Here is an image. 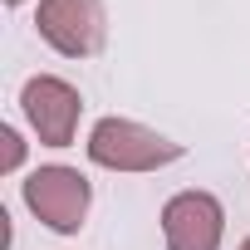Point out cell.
Masks as SVG:
<instances>
[{"mask_svg":"<svg viewBox=\"0 0 250 250\" xmlns=\"http://www.w3.org/2000/svg\"><path fill=\"white\" fill-rule=\"evenodd\" d=\"M0 143H5L0 172H20V162H25V143H20V133H15V128H0Z\"/></svg>","mask_w":250,"mask_h":250,"instance_id":"6","label":"cell"},{"mask_svg":"<svg viewBox=\"0 0 250 250\" xmlns=\"http://www.w3.org/2000/svg\"><path fill=\"white\" fill-rule=\"evenodd\" d=\"M20 108H25V123L35 128V138L44 147H69L74 133H79V113H83V98L69 79L59 74H35L25 79L20 88Z\"/></svg>","mask_w":250,"mask_h":250,"instance_id":"4","label":"cell"},{"mask_svg":"<svg viewBox=\"0 0 250 250\" xmlns=\"http://www.w3.org/2000/svg\"><path fill=\"white\" fill-rule=\"evenodd\" d=\"M83 152L103 172H157V167L182 157V143L143 128V123H133V118H98L88 128Z\"/></svg>","mask_w":250,"mask_h":250,"instance_id":"1","label":"cell"},{"mask_svg":"<svg viewBox=\"0 0 250 250\" xmlns=\"http://www.w3.org/2000/svg\"><path fill=\"white\" fill-rule=\"evenodd\" d=\"M240 250H250V235H245V240H240Z\"/></svg>","mask_w":250,"mask_h":250,"instance_id":"8","label":"cell"},{"mask_svg":"<svg viewBox=\"0 0 250 250\" xmlns=\"http://www.w3.org/2000/svg\"><path fill=\"white\" fill-rule=\"evenodd\" d=\"M25 206L35 211L40 226L59 230V235H74L88 216V201H93V187L79 167H64V162H49V167H35L25 177Z\"/></svg>","mask_w":250,"mask_h":250,"instance_id":"2","label":"cell"},{"mask_svg":"<svg viewBox=\"0 0 250 250\" xmlns=\"http://www.w3.org/2000/svg\"><path fill=\"white\" fill-rule=\"evenodd\" d=\"M226 206L211 191H177L162 206V240L167 250H221Z\"/></svg>","mask_w":250,"mask_h":250,"instance_id":"5","label":"cell"},{"mask_svg":"<svg viewBox=\"0 0 250 250\" xmlns=\"http://www.w3.org/2000/svg\"><path fill=\"white\" fill-rule=\"evenodd\" d=\"M40 40L64 54V59H88L103 49L108 20H103V0H40L35 10Z\"/></svg>","mask_w":250,"mask_h":250,"instance_id":"3","label":"cell"},{"mask_svg":"<svg viewBox=\"0 0 250 250\" xmlns=\"http://www.w3.org/2000/svg\"><path fill=\"white\" fill-rule=\"evenodd\" d=\"M5 5H10V10H15V5H25V0H5Z\"/></svg>","mask_w":250,"mask_h":250,"instance_id":"7","label":"cell"}]
</instances>
